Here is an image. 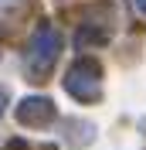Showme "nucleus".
<instances>
[{
    "label": "nucleus",
    "mask_w": 146,
    "mask_h": 150,
    "mask_svg": "<svg viewBox=\"0 0 146 150\" xmlns=\"http://www.w3.org/2000/svg\"><path fill=\"white\" fill-rule=\"evenodd\" d=\"M65 89L75 96V99H82V103H92V99H99L102 92V72L95 62H78L72 72L65 75Z\"/></svg>",
    "instance_id": "f257e3e1"
},
{
    "label": "nucleus",
    "mask_w": 146,
    "mask_h": 150,
    "mask_svg": "<svg viewBox=\"0 0 146 150\" xmlns=\"http://www.w3.org/2000/svg\"><path fill=\"white\" fill-rule=\"evenodd\" d=\"M58 55V38L51 28H41L34 38V51H31V62H34V68H48L51 62H55Z\"/></svg>",
    "instance_id": "f03ea898"
},
{
    "label": "nucleus",
    "mask_w": 146,
    "mask_h": 150,
    "mask_svg": "<svg viewBox=\"0 0 146 150\" xmlns=\"http://www.w3.org/2000/svg\"><path fill=\"white\" fill-rule=\"evenodd\" d=\"M17 116H20L24 123L41 126V123L55 120V106H51V99H44V96H34V99H24V103L17 106Z\"/></svg>",
    "instance_id": "7ed1b4c3"
},
{
    "label": "nucleus",
    "mask_w": 146,
    "mask_h": 150,
    "mask_svg": "<svg viewBox=\"0 0 146 150\" xmlns=\"http://www.w3.org/2000/svg\"><path fill=\"white\" fill-rule=\"evenodd\" d=\"M4 106H7V92L0 89V112H4Z\"/></svg>",
    "instance_id": "20e7f679"
},
{
    "label": "nucleus",
    "mask_w": 146,
    "mask_h": 150,
    "mask_svg": "<svg viewBox=\"0 0 146 150\" xmlns=\"http://www.w3.org/2000/svg\"><path fill=\"white\" fill-rule=\"evenodd\" d=\"M136 7H139V10H143V14H146V0H136Z\"/></svg>",
    "instance_id": "39448f33"
}]
</instances>
